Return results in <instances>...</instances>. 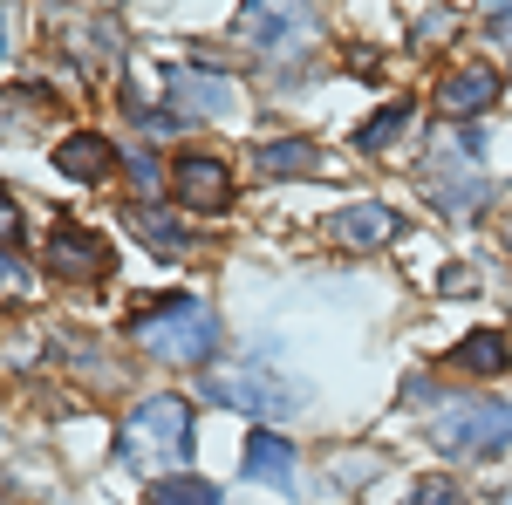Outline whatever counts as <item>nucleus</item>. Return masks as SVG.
Masks as SVG:
<instances>
[{
    "mask_svg": "<svg viewBox=\"0 0 512 505\" xmlns=\"http://www.w3.org/2000/svg\"><path fill=\"white\" fill-rule=\"evenodd\" d=\"M117 458L137 478H185V458H192V410L178 396H144L117 430Z\"/></svg>",
    "mask_w": 512,
    "mask_h": 505,
    "instance_id": "nucleus-1",
    "label": "nucleus"
},
{
    "mask_svg": "<svg viewBox=\"0 0 512 505\" xmlns=\"http://www.w3.org/2000/svg\"><path fill=\"white\" fill-rule=\"evenodd\" d=\"M233 35L253 48V55H274V62H294L321 41V14L315 0H246L233 14Z\"/></svg>",
    "mask_w": 512,
    "mask_h": 505,
    "instance_id": "nucleus-2",
    "label": "nucleus"
},
{
    "mask_svg": "<svg viewBox=\"0 0 512 505\" xmlns=\"http://www.w3.org/2000/svg\"><path fill=\"white\" fill-rule=\"evenodd\" d=\"M130 335H137V349H151L158 362H205V355L219 349V314L205 308V301H158L151 314L130 321Z\"/></svg>",
    "mask_w": 512,
    "mask_h": 505,
    "instance_id": "nucleus-3",
    "label": "nucleus"
},
{
    "mask_svg": "<svg viewBox=\"0 0 512 505\" xmlns=\"http://www.w3.org/2000/svg\"><path fill=\"white\" fill-rule=\"evenodd\" d=\"M431 198H437V212H451V219H478V212H485L492 178H485V164H478V137H444V144H437Z\"/></svg>",
    "mask_w": 512,
    "mask_h": 505,
    "instance_id": "nucleus-4",
    "label": "nucleus"
},
{
    "mask_svg": "<svg viewBox=\"0 0 512 505\" xmlns=\"http://www.w3.org/2000/svg\"><path fill=\"white\" fill-rule=\"evenodd\" d=\"M431 437L458 458H492L512 444V403H444Z\"/></svg>",
    "mask_w": 512,
    "mask_h": 505,
    "instance_id": "nucleus-5",
    "label": "nucleus"
},
{
    "mask_svg": "<svg viewBox=\"0 0 512 505\" xmlns=\"http://www.w3.org/2000/svg\"><path fill=\"white\" fill-rule=\"evenodd\" d=\"M205 396H212V403H233L246 417H287V410L301 403V389H287L280 376H267V369H212V376H205Z\"/></svg>",
    "mask_w": 512,
    "mask_h": 505,
    "instance_id": "nucleus-6",
    "label": "nucleus"
},
{
    "mask_svg": "<svg viewBox=\"0 0 512 505\" xmlns=\"http://www.w3.org/2000/svg\"><path fill=\"white\" fill-rule=\"evenodd\" d=\"M171 192L185 198L192 212H219V205L233 198V171H226L219 157L192 151V157H178V164H171Z\"/></svg>",
    "mask_w": 512,
    "mask_h": 505,
    "instance_id": "nucleus-7",
    "label": "nucleus"
},
{
    "mask_svg": "<svg viewBox=\"0 0 512 505\" xmlns=\"http://www.w3.org/2000/svg\"><path fill=\"white\" fill-rule=\"evenodd\" d=\"M171 110L178 117H233V76H212V69H171Z\"/></svg>",
    "mask_w": 512,
    "mask_h": 505,
    "instance_id": "nucleus-8",
    "label": "nucleus"
},
{
    "mask_svg": "<svg viewBox=\"0 0 512 505\" xmlns=\"http://www.w3.org/2000/svg\"><path fill=\"white\" fill-rule=\"evenodd\" d=\"M48 273H62V280H96V273H110V246L96 233L55 226V233H48Z\"/></svg>",
    "mask_w": 512,
    "mask_h": 505,
    "instance_id": "nucleus-9",
    "label": "nucleus"
},
{
    "mask_svg": "<svg viewBox=\"0 0 512 505\" xmlns=\"http://www.w3.org/2000/svg\"><path fill=\"white\" fill-rule=\"evenodd\" d=\"M110 164H117V144H110V137H96V130H76V137H62V144H55V171H62V178H76V185H96Z\"/></svg>",
    "mask_w": 512,
    "mask_h": 505,
    "instance_id": "nucleus-10",
    "label": "nucleus"
},
{
    "mask_svg": "<svg viewBox=\"0 0 512 505\" xmlns=\"http://www.w3.org/2000/svg\"><path fill=\"white\" fill-rule=\"evenodd\" d=\"M328 233H335V246H349V253H369V246L396 239V212L390 205H342Z\"/></svg>",
    "mask_w": 512,
    "mask_h": 505,
    "instance_id": "nucleus-11",
    "label": "nucleus"
},
{
    "mask_svg": "<svg viewBox=\"0 0 512 505\" xmlns=\"http://www.w3.org/2000/svg\"><path fill=\"white\" fill-rule=\"evenodd\" d=\"M130 233L144 239L158 260H185V253H192V233H185V219H171L164 205H130Z\"/></svg>",
    "mask_w": 512,
    "mask_h": 505,
    "instance_id": "nucleus-12",
    "label": "nucleus"
},
{
    "mask_svg": "<svg viewBox=\"0 0 512 505\" xmlns=\"http://www.w3.org/2000/svg\"><path fill=\"white\" fill-rule=\"evenodd\" d=\"M246 478L294 492V444H287V437H274V430H253V437H246Z\"/></svg>",
    "mask_w": 512,
    "mask_h": 505,
    "instance_id": "nucleus-13",
    "label": "nucleus"
},
{
    "mask_svg": "<svg viewBox=\"0 0 512 505\" xmlns=\"http://www.w3.org/2000/svg\"><path fill=\"white\" fill-rule=\"evenodd\" d=\"M492 96H499V76L492 69H458V76H444V89H437V110L444 117H478V110H492Z\"/></svg>",
    "mask_w": 512,
    "mask_h": 505,
    "instance_id": "nucleus-14",
    "label": "nucleus"
},
{
    "mask_svg": "<svg viewBox=\"0 0 512 505\" xmlns=\"http://www.w3.org/2000/svg\"><path fill=\"white\" fill-rule=\"evenodd\" d=\"M451 362H458L465 376H506L512 349H506V335H499V328H478V335H465V342L451 349Z\"/></svg>",
    "mask_w": 512,
    "mask_h": 505,
    "instance_id": "nucleus-15",
    "label": "nucleus"
},
{
    "mask_svg": "<svg viewBox=\"0 0 512 505\" xmlns=\"http://www.w3.org/2000/svg\"><path fill=\"white\" fill-rule=\"evenodd\" d=\"M260 171L267 178H308V171H321V151L301 137H274V144H260Z\"/></svg>",
    "mask_w": 512,
    "mask_h": 505,
    "instance_id": "nucleus-16",
    "label": "nucleus"
},
{
    "mask_svg": "<svg viewBox=\"0 0 512 505\" xmlns=\"http://www.w3.org/2000/svg\"><path fill=\"white\" fill-rule=\"evenodd\" d=\"M410 130V103H390V110H376V117L355 130V144L362 151H390V137H403Z\"/></svg>",
    "mask_w": 512,
    "mask_h": 505,
    "instance_id": "nucleus-17",
    "label": "nucleus"
},
{
    "mask_svg": "<svg viewBox=\"0 0 512 505\" xmlns=\"http://www.w3.org/2000/svg\"><path fill=\"white\" fill-rule=\"evenodd\" d=\"M158 505H226V499H219V485H205V478H164Z\"/></svg>",
    "mask_w": 512,
    "mask_h": 505,
    "instance_id": "nucleus-18",
    "label": "nucleus"
},
{
    "mask_svg": "<svg viewBox=\"0 0 512 505\" xmlns=\"http://www.w3.org/2000/svg\"><path fill=\"white\" fill-rule=\"evenodd\" d=\"M410 505H451V485H444V478H424V485H417V499Z\"/></svg>",
    "mask_w": 512,
    "mask_h": 505,
    "instance_id": "nucleus-19",
    "label": "nucleus"
},
{
    "mask_svg": "<svg viewBox=\"0 0 512 505\" xmlns=\"http://www.w3.org/2000/svg\"><path fill=\"white\" fill-rule=\"evenodd\" d=\"M130 171H137V185H144V192L158 185V157H151V151H130Z\"/></svg>",
    "mask_w": 512,
    "mask_h": 505,
    "instance_id": "nucleus-20",
    "label": "nucleus"
},
{
    "mask_svg": "<svg viewBox=\"0 0 512 505\" xmlns=\"http://www.w3.org/2000/svg\"><path fill=\"white\" fill-rule=\"evenodd\" d=\"M21 280H28V273H21V260H7V253H0V294H14Z\"/></svg>",
    "mask_w": 512,
    "mask_h": 505,
    "instance_id": "nucleus-21",
    "label": "nucleus"
},
{
    "mask_svg": "<svg viewBox=\"0 0 512 505\" xmlns=\"http://www.w3.org/2000/svg\"><path fill=\"white\" fill-rule=\"evenodd\" d=\"M14 233V205H7V198H0V239Z\"/></svg>",
    "mask_w": 512,
    "mask_h": 505,
    "instance_id": "nucleus-22",
    "label": "nucleus"
},
{
    "mask_svg": "<svg viewBox=\"0 0 512 505\" xmlns=\"http://www.w3.org/2000/svg\"><path fill=\"white\" fill-rule=\"evenodd\" d=\"M506 246H512V226H506Z\"/></svg>",
    "mask_w": 512,
    "mask_h": 505,
    "instance_id": "nucleus-23",
    "label": "nucleus"
},
{
    "mask_svg": "<svg viewBox=\"0 0 512 505\" xmlns=\"http://www.w3.org/2000/svg\"><path fill=\"white\" fill-rule=\"evenodd\" d=\"M499 505H512V492H506V499H499Z\"/></svg>",
    "mask_w": 512,
    "mask_h": 505,
    "instance_id": "nucleus-24",
    "label": "nucleus"
}]
</instances>
